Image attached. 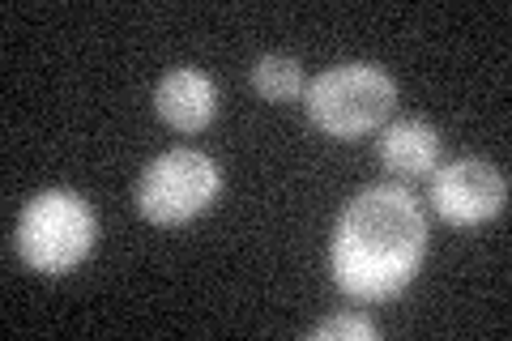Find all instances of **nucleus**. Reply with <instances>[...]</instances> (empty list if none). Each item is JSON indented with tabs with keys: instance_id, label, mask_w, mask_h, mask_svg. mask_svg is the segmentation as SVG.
Instances as JSON below:
<instances>
[{
	"instance_id": "6",
	"label": "nucleus",
	"mask_w": 512,
	"mask_h": 341,
	"mask_svg": "<svg viewBox=\"0 0 512 341\" xmlns=\"http://www.w3.org/2000/svg\"><path fill=\"white\" fill-rule=\"evenodd\" d=\"M154 111L180 133H201L218 111V90L201 69H171L154 86Z\"/></svg>"
},
{
	"instance_id": "8",
	"label": "nucleus",
	"mask_w": 512,
	"mask_h": 341,
	"mask_svg": "<svg viewBox=\"0 0 512 341\" xmlns=\"http://www.w3.org/2000/svg\"><path fill=\"white\" fill-rule=\"evenodd\" d=\"M252 86L269 103H291L303 94V64L295 56L269 52V56H261L252 64Z\"/></svg>"
},
{
	"instance_id": "9",
	"label": "nucleus",
	"mask_w": 512,
	"mask_h": 341,
	"mask_svg": "<svg viewBox=\"0 0 512 341\" xmlns=\"http://www.w3.org/2000/svg\"><path fill=\"white\" fill-rule=\"evenodd\" d=\"M312 341H376L380 329L367 316H329L308 333Z\"/></svg>"
},
{
	"instance_id": "1",
	"label": "nucleus",
	"mask_w": 512,
	"mask_h": 341,
	"mask_svg": "<svg viewBox=\"0 0 512 341\" xmlns=\"http://www.w3.org/2000/svg\"><path fill=\"white\" fill-rule=\"evenodd\" d=\"M427 256L423 205L406 188L372 184L342 209L329 243L338 290L359 303H384L414 282Z\"/></svg>"
},
{
	"instance_id": "7",
	"label": "nucleus",
	"mask_w": 512,
	"mask_h": 341,
	"mask_svg": "<svg viewBox=\"0 0 512 341\" xmlns=\"http://www.w3.org/2000/svg\"><path fill=\"white\" fill-rule=\"evenodd\" d=\"M380 158L384 167L397 175H431L440 158V133L427 120H397L384 128L380 137Z\"/></svg>"
},
{
	"instance_id": "5",
	"label": "nucleus",
	"mask_w": 512,
	"mask_h": 341,
	"mask_svg": "<svg viewBox=\"0 0 512 341\" xmlns=\"http://www.w3.org/2000/svg\"><path fill=\"white\" fill-rule=\"evenodd\" d=\"M431 205L453 226H474L508 205V180L483 158H457L448 167L431 171Z\"/></svg>"
},
{
	"instance_id": "2",
	"label": "nucleus",
	"mask_w": 512,
	"mask_h": 341,
	"mask_svg": "<svg viewBox=\"0 0 512 341\" xmlns=\"http://www.w3.org/2000/svg\"><path fill=\"white\" fill-rule=\"evenodd\" d=\"M94 239H99V222L86 197H77L69 188H47L39 197H30L18 214V256L47 278L77 269L90 256Z\"/></svg>"
},
{
	"instance_id": "4",
	"label": "nucleus",
	"mask_w": 512,
	"mask_h": 341,
	"mask_svg": "<svg viewBox=\"0 0 512 341\" xmlns=\"http://www.w3.org/2000/svg\"><path fill=\"white\" fill-rule=\"evenodd\" d=\"M222 188V171L210 154L201 150H167L158 154L146 175H141V188H137V205L141 214L158 226H175V222H188L205 214L214 205Z\"/></svg>"
},
{
	"instance_id": "3",
	"label": "nucleus",
	"mask_w": 512,
	"mask_h": 341,
	"mask_svg": "<svg viewBox=\"0 0 512 341\" xmlns=\"http://www.w3.org/2000/svg\"><path fill=\"white\" fill-rule=\"evenodd\" d=\"M303 103L320 133L355 141L393 116L397 86L380 64H338L320 73L312 86H303Z\"/></svg>"
}]
</instances>
